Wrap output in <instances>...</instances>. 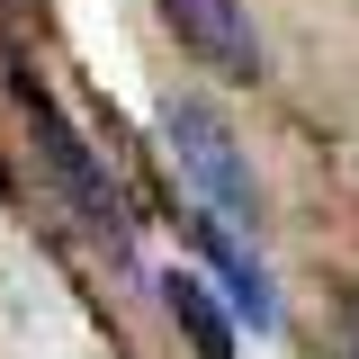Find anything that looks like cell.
<instances>
[{"mask_svg": "<svg viewBox=\"0 0 359 359\" xmlns=\"http://www.w3.org/2000/svg\"><path fill=\"white\" fill-rule=\"evenodd\" d=\"M341 359H359V297L341 306Z\"/></svg>", "mask_w": 359, "mask_h": 359, "instance_id": "8992f818", "label": "cell"}, {"mask_svg": "<svg viewBox=\"0 0 359 359\" xmlns=\"http://www.w3.org/2000/svg\"><path fill=\"white\" fill-rule=\"evenodd\" d=\"M27 117H36V144H45V162H54V180H63V198H72L81 233H90V243H108V252L126 261V252H135V216H126V198L108 189V171L81 153V135L54 117V99H45V90H27Z\"/></svg>", "mask_w": 359, "mask_h": 359, "instance_id": "7a4b0ae2", "label": "cell"}, {"mask_svg": "<svg viewBox=\"0 0 359 359\" xmlns=\"http://www.w3.org/2000/svg\"><path fill=\"white\" fill-rule=\"evenodd\" d=\"M162 306L189 323L198 359H233V332H243V323H233V306L216 297V278H198V269H171V278H162Z\"/></svg>", "mask_w": 359, "mask_h": 359, "instance_id": "5b68a950", "label": "cell"}, {"mask_svg": "<svg viewBox=\"0 0 359 359\" xmlns=\"http://www.w3.org/2000/svg\"><path fill=\"white\" fill-rule=\"evenodd\" d=\"M162 144H171V162L189 171V189H198V207L207 216H224L233 233H252L261 224V180H252V162H243V144H233V126H224L207 99H162Z\"/></svg>", "mask_w": 359, "mask_h": 359, "instance_id": "6da1fadb", "label": "cell"}, {"mask_svg": "<svg viewBox=\"0 0 359 359\" xmlns=\"http://www.w3.org/2000/svg\"><path fill=\"white\" fill-rule=\"evenodd\" d=\"M189 233H198V261H207V278H216V297L233 306V323L243 332H278V287H269L261 252H252V233H233L224 216H189Z\"/></svg>", "mask_w": 359, "mask_h": 359, "instance_id": "3957f363", "label": "cell"}, {"mask_svg": "<svg viewBox=\"0 0 359 359\" xmlns=\"http://www.w3.org/2000/svg\"><path fill=\"white\" fill-rule=\"evenodd\" d=\"M162 18L180 27V45L207 63V72H224V81H261V36H252V18H243V0H162Z\"/></svg>", "mask_w": 359, "mask_h": 359, "instance_id": "277c9868", "label": "cell"}]
</instances>
